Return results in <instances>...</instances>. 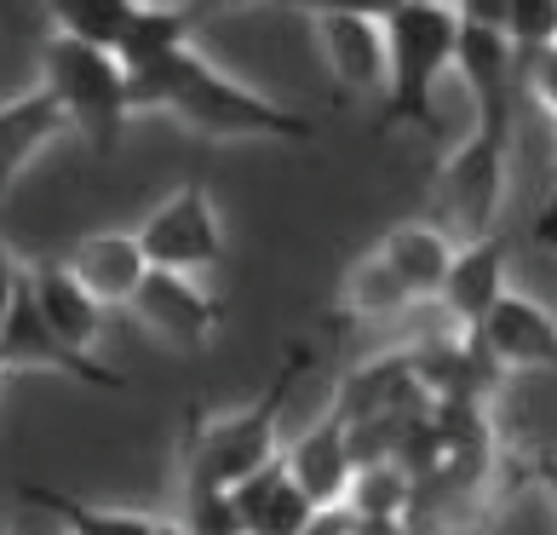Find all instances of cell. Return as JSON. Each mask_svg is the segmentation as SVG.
Segmentation results:
<instances>
[{"instance_id":"obj_1","label":"cell","mask_w":557,"mask_h":535,"mask_svg":"<svg viewBox=\"0 0 557 535\" xmlns=\"http://www.w3.org/2000/svg\"><path fill=\"white\" fill-rule=\"evenodd\" d=\"M127 105H133V115L168 110L184 127H196L201 138H287V144L317 138V127L299 110L242 87L236 75L213 70L196 47H178L168 58H156V64L133 70L127 75Z\"/></svg>"},{"instance_id":"obj_2","label":"cell","mask_w":557,"mask_h":535,"mask_svg":"<svg viewBox=\"0 0 557 535\" xmlns=\"http://www.w3.org/2000/svg\"><path fill=\"white\" fill-rule=\"evenodd\" d=\"M460 17L443 0H397L385 17V110L374 133H437V87L454 70Z\"/></svg>"},{"instance_id":"obj_3","label":"cell","mask_w":557,"mask_h":535,"mask_svg":"<svg viewBox=\"0 0 557 535\" xmlns=\"http://www.w3.org/2000/svg\"><path fill=\"white\" fill-rule=\"evenodd\" d=\"M40 87L58 98V110L70 115V133H81L92 150H115L121 133L133 121L127 105V70L110 47H87V40L52 35L40 47Z\"/></svg>"},{"instance_id":"obj_4","label":"cell","mask_w":557,"mask_h":535,"mask_svg":"<svg viewBox=\"0 0 557 535\" xmlns=\"http://www.w3.org/2000/svg\"><path fill=\"white\" fill-rule=\"evenodd\" d=\"M287 392H294V368L253 409H236V415H190V431H184V484L236 489L247 472H259L276 455V421H282Z\"/></svg>"},{"instance_id":"obj_5","label":"cell","mask_w":557,"mask_h":535,"mask_svg":"<svg viewBox=\"0 0 557 535\" xmlns=\"http://www.w3.org/2000/svg\"><path fill=\"white\" fill-rule=\"evenodd\" d=\"M506 150H511V138H488L471 127V138L448 156V168L437 179V231L448 242H471V236L500 231Z\"/></svg>"},{"instance_id":"obj_6","label":"cell","mask_w":557,"mask_h":535,"mask_svg":"<svg viewBox=\"0 0 557 535\" xmlns=\"http://www.w3.org/2000/svg\"><path fill=\"white\" fill-rule=\"evenodd\" d=\"M133 236L156 271H184V277L213 271L224 259V219L208 196V179H184Z\"/></svg>"},{"instance_id":"obj_7","label":"cell","mask_w":557,"mask_h":535,"mask_svg":"<svg viewBox=\"0 0 557 535\" xmlns=\"http://www.w3.org/2000/svg\"><path fill=\"white\" fill-rule=\"evenodd\" d=\"M127 312L138 317V328H150L161 345H173V352H201V345L219 335L213 294L196 277H184V271H156L150 265L144 282L133 288Z\"/></svg>"},{"instance_id":"obj_8","label":"cell","mask_w":557,"mask_h":535,"mask_svg":"<svg viewBox=\"0 0 557 535\" xmlns=\"http://www.w3.org/2000/svg\"><path fill=\"white\" fill-rule=\"evenodd\" d=\"M7 368H40V375H64V380H81V386H110V392H121V375H110L98 357L70 352V345L52 335L47 317L35 312L24 277H17L12 312L0 323V375H7Z\"/></svg>"},{"instance_id":"obj_9","label":"cell","mask_w":557,"mask_h":535,"mask_svg":"<svg viewBox=\"0 0 557 535\" xmlns=\"http://www.w3.org/2000/svg\"><path fill=\"white\" fill-rule=\"evenodd\" d=\"M471 345L488 368H552L557 375V317L529 294H500L471 323Z\"/></svg>"},{"instance_id":"obj_10","label":"cell","mask_w":557,"mask_h":535,"mask_svg":"<svg viewBox=\"0 0 557 535\" xmlns=\"http://www.w3.org/2000/svg\"><path fill=\"white\" fill-rule=\"evenodd\" d=\"M24 288H29L35 312L47 317V328L70 345V352H81V357H92V352H98V340H104V328H110V312H104V305H98L87 288L70 277V265H64V259L24 265Z\"/></svg>"},{"instance_id":"obj_11","label":"cell","mask_w":557,"mask_h":535,"mask_svg":"<svg viewBox=\"0 0 557 535\" xmlns=\"http://www.w3.org/2000/svg\"><path fill=\"white\" fill-rule=\"evenodd\" d=\"M64 133H70V115L58 110L47 87H29L0 105V208L17 191V179L35 168V156H47Z\"/></svg>"},{"instance_id":"obj_12","label":"cell","mask_w":557,"mask_h":535,"mask_svg":"<svg viewBox=\"0 0 557 535\" xmlns=\"http://www.w3.org/2000/svg\"><path fill=\"white\" fill-rule=\"evenodd\" d=\"M64 265H70V277L87 288L98 305H104V312H121V305L133 300V288L144 282V271H150V259H144L133 231H92V236H81Z\"/></svg>"},{"instance_id":"obj_13","label":"cell","mask_w":557,"mask_h":535,"mask_svg":"<svg viewBox=\"0 0 557 535\" xmlns=\"http://www.w3.org/2000/svg\"><path fill=\"white\" fill-rule=\"evenodd\" d=\"M500 294H506V236L488 231V236L454 242L443 288H437V300L448 305V317H460L471 328Z\"/></svg>"},{"instance_id":"obj_14","label":"cell","mask_w":557,"mask_h":535,"mask_svg":"<svg viewBox=\"0 0 557 535\" xmlns=\"http://www.w3.org/2000/svg\"><path fill=\"white\" fill-rule=\"evenodd\" d=\"M236 501V519H242V535H299L311 524V501H305V489L287 478V461L271 455L259 472H247V478L231 489Z\"/></svg>"},{"instance_id":"obj_15","label":"cell","mask_w":557,"mask_h":535,"mask_svg":"<svg viewBox=\"0 0 557 535\" xmlns=\"http://www.w3.org/2000/svg\"><path fill=\"white\" fill-rule=\"evenodd\" d=\"M311 24L345 93H385V17H311Z\"/></svg>"},{"instance_id":"obj_16","label":"cell","mask_w":557,"mask_h":535,"mask_svg":"<svg viewBox=\"0 0 557 535\" xmlns=\"http://www.w3.org/2000/svg\"><path fill=\"white\" fill-rule=\"evenodd\" d=\"M282 461H287V478L305 489V501H311V507H339L350 478H357V461H350V443H345V421L339 415H327L322 426H311Z\"/></svg>"},{"instance_id":"obj_17","label":"cell","mask_w":557,"mask_h":535,"mask_svg":"<svg viewBox=\"0 0 557 535\" xmlns=\"http://www.w3.org/2000/svg\"><path fill=\"white\" fill-rule=\"evenodd\" d=\"M374 254L391 265V277L408 288V300H437L454 242L437 231V224H425V219H403V224H391V231L374 242Z\"/></svg>"},{"instance_id":"obj_18","label":"cell","mask_w":557,"mask_h":535,"mask_svg":"<svg viewBox=\"0 0 557 535\" xmlns=\"http://www.w3.org/2000/svg\"><path fill=\"white\" fill-rule=\"evenodd\" d=\"M190 35H196V17L184 7H144V0H138L133 24L121 29V40H115V58H121V70L133 75L144 64H156V58L190 47Z\"/></svg>"},{"instance_id":"obj_19","label":"cell","mask_w":557,"mask_h":535,"mask_svg":"<svg viewBox=\"0 0 557 535\" xmlns=\"http://www.w3.org/2000/svg\"><path fill=\"white\" fill-rule=\"evenodd\" d=\"M24 501L47 507L58 530L64 535H156L161 519H150V512H121V507H87L64 496V489H47V484H24Z\"/></svg>"},{"instance_id":"obj_20","label":"cell","mask_w":557,"mask_h":535,"mask_svg":"<svg viewBox=\"0 0 557 535\" xmlns=\"http://www.w3.org/2000/svg\"><path fill=\"white\" fill-rule=\"evenodd\" d=\"M133 12H138V0H47V17L58 35L87 40V47H110V52H115L121 29L133 24Z\"/></svg>"},{"instance_id":"obj_21","label":"cell","mask_w":557,"mask_h":535,"mask_svg":"<svg viewBox=\"0 0 557 535\" xmlns=\"http://www.w3.org/2000/svg\"><path fill=\"white\" fill-rule=\"evenodd\" d=\"M339 305L350 317H397V312H408V288L391 277V265L380 259V254H362L357 265L345 271V288H339Z\"/></svg>"},{"instance_id":"obj_22","label":"cell","mask_w":557,"mask_h":535,"mask_svg":"<svg viewBox=\"0 0 557 535\" xmlns=\"http://www.w3.org/2000/svg\"><path fill=\"white\" fill-rule=\"evenodd\" d=\"M500 35L511 47V64H518V75H523L534 58L557 47V0H506Z\"/></svg>"},{"instance_id":"obj_23","label":"cell","mask_w":557,"mask_h":535,"mask_svg":"<svg viewBox=\"0 0 557 535\" xmlns=\"http://www.w3.org/2000/svg\"><path fill=\"white\" fill-rule=\"evenodd\" d=\"M178 535H242V519H236L231 489H213V484H184Z\"/></svg>"},{"instance_id":"obj_24","label":"cell","mask_w":557,"mask_h":535,"mask_svg":"<svg viewBox=\"0 0 557 535\" xmlns=\"http://www.w3.org/2000/svg\"><path fill=\"white\" fill-rule=\"evenodd\" d=\"M276 7H294L305 17H391L397 0H276Z\"/></svg>"},{"instance_id":"obj_25","label":"cell","mask_w":557,"mask_h":535,"mask_svg":"<svg viewBox=\"0 0 557 535\" xmlns=\"http://www.w3.org/2000/svg\"><path fill=\"white\" fill-rule=\"evenodd\" d=\"M460 24H478V29H500L506 24V0H448Z\"/></svg>"},{"instance_id":"obj_26","label":"cell","mask_w":557,"mask_h":535,"mask_svg":"<svg viewBox=\"0 0 557 535\" xmlns=\"http://www.w3.org/2000/svg\"><path fill=\"white\" fill-rule=\"evenodd\" d=\"M17 277H24V265L12 259V248H7V236H0V323H7V312H12V294H17Z\"/></svg>"},{"instance_id":"obj_27","label":"cell","mask_w":557,"mask_h":535,"mask_svg":"<svg viewBox=\"0 0 557 535\" xmlns=\"http://www.w3.org/2000/svg\"><path fill=\"white\" fill-rule=\"evenodd\" d=\"M299 535H350V512L345 507H317L311 524H305Z\"/></svg>"},{"instance_id":"obj_28","label":"cell","mask_w":557,"mask_h":535,"mask_svg":"<svg viewBox=\"0 0 557 535\" xmlns=\"http://www.w3.org/2000/svg\"><path fill=\"white\" fill-rule=\"evenodd\" d=\"M247 7H264V0H184V12L196 17H219V12H247Z\"/></svg>"},{"instance_id":"obj_29","label":"cell","mask_w":557,"mask_h":535,"mask_svg":"<svg viewBox=\"0 0 557 535\" xmlns=\"http://www.w3.org/2000/svg\"><path fill=\"white\" fill-rule=\"evenodd\" d=\"M144 7H184V0H144Z\"/></svg>"},{"instance_id":"obj_30","label":"cell","mask_w":557,"mask_h":535,"mask_svg":"<svg viewBox=\"0 0 557 535\" xmlns=\"http://www.w3.org/2000/svg\"><path fill=\"white\" fill-rule=\"evenodd\" d=\"M0 535H12V524H7V519H0Z\"/></svg>"},{"instance_id":"obj_31","label":"cell","mask_w":557,"mask_h":535,"mask_svg":"<svg viewBox=\"0 0 557 535\" xmlns=\"http://www.w3.org/2000/svg\"><path fill=\"white\" fill-rule=\"evenodd\" d=\"M443 7H448V0H443Z\"/></svg>"}]
</instances>
